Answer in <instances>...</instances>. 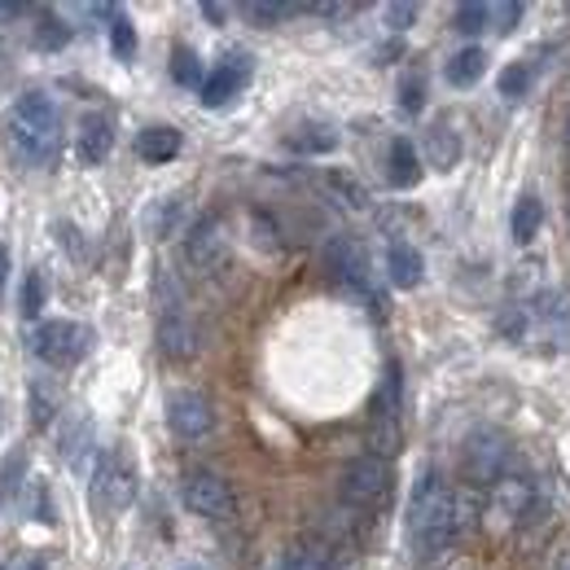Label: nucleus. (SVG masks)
Masks as SVG:
<instances>
[{
  "mask_svg": "<svg viewBox=\"0 0 570 570\" xmlns=\"http://www.w3.org/2000/svg\"><path fill=\"white\" fill-rule=\"evenodd\" d=\"M386 176H391L395 189H413V185L422 180V158H417V149L409 145V137H395V141H391V167H386Z\"/></svg>",
  "mask_w": 570,
  "mask_h": 570,
  "instance_id": "obj_17",
  "label": "nucleus"
},
{
  "mask_svg": "<svg viewBox=\"0 0 570 570\" xmlns=\"http://www.w3.org/2000/svg\"><path fill=\"white\" fill-rule=\"evenodd\" d=\"M325 264H330V273L338 277V285H347V289H368V259H364V250H360L352 237H334L330 242V250H325Z\"/></svg>",
  "mask_w": 570,
  "mask_h": 570,
  "instance_id": "obj_10",
  "label": "nucleus"
},
{
  "mask_svg": "<svg viewBox=\"0 0 570 570\" xmlns=\"http://www.w3.org/2000/svg\"><path fill=\"white\" fill-rule=\"evenodd\" d=\"M386 268H391V282L400 285V289H413V285H422V277H426L422 250L409 246V242H391V250H386Z\"/></svg>",
  "mask_w": 570,
  "mask_h": 570,
  "instance_id": "obj_15",
  "label": "nucleus"
},
{
  "mask_svg": "<svg viewBox=\"0 0 570 570\" xmlns=\"http://www.w3.org/2000/svg\"><path fill=\"white\" fill-rule=\"evenodd\" d=\"M413 18H417V4H409V0L386 4V27H391V31H409V27H413Z\"/></svg>",
  "mask_w": 570,
  "mask_h": 570,
  "instance_id": "obj_31",
  "label": "nucleus"
},
{
  "mask_svg": "<svg viewBox=\"0 0 570 570\" xmlns=\"http://www.w3.org/2000/svg\"><path fill=\"white\" fill-rule=\"evenodd\" d=\"M185 255H189V264H194V268H203V273L224 259V224H219V215H203V219L189 228Z\"/></svg>",
  "mask_w": 570,
  "mask_h": 570,
  "instance_id": "obj_11",
  "label": "nucleus"
},
{
  "mask_svg": "<svg viewBox=\"0 0 570 570\" xmlns=\"http://www.w3.org/2000/svg\"><path fill=\"white\" fill-rule=\"evenodd\" d=\"M203 13L212 18L215 27H219V22H228V13H233V9H228V4H215V0H207V4H203Z\"/></svg>",
  "mask_w": 570,
  "mask_h": 570,
  "instance_id": "obj_34",
  "label": "nucleus"
},
{
  "mask_svg": "<svg viewBox=\"0 0 570 570\" xmlns=\"http://www.w3.org/2000/svg\"><path fill=\"white\" fill-rule=\"evenodd\" d=\"M426 154H430V163L434 167H456V158H461V141H456V132L452 128H430V137H426Z\"/></svg>",
  "mask_w": 570,
  "mask_h": 570,
  "instance_id": "obj_20",
  "label": "nucleus"
},
{
  "mask_svg": "<svg viewBox=\"0 0 570 570\" xmlns=\"http://www.w3.org/2000/svg\"><path fill=\"white\" fill-rule=\"evenodd\" d=\"M488 18H492V4H479V0H470V4H456V31H483L488 27Z\"/></svg>",
  "mask_w": 570,
  "mask_h": 570,
  "instance_id": "obj_26",
  "label": "nucleus"
},
{
  "mask_svg": "<svg viewBox=\"0 0 570 570\" xmlns=\"http://www.w3.org/2000/svg\"><path fill=\"white\" fill-rule=\"evenodd\" d=\"M395 413H400V364L386 368V382H382V391L373 395V417H377V422H395Z\"/></svg>",
  "mask_w": 570,
  "mask_h": 570,
  "instance_id": "obj_22",
  "label": "nucleus"
},
{
  "mask_svg": "<svg viewBox=\"0 0 570 570\" xmlns=\"http://www.w3.org/2000/svg\"><path fill=\"white\" fill-rule=\"evenodd\" d=\"M137 497V465L128 452H106L92 470V504L101 513H119Z\"/></svg>",
  "mask_w": 570,
  "mask_h": 570,
  "instance_id": "obj_5",
  "label": "nucleus"
},
{
  "mask_svg": "<svg viewBox=\"0 0 570 570\" xmlns=\"http://www.w3.org/2000/svg\"><path fill=\"white\" fill-rule=\"evenodd\" d=\"M540 224H544L540 198H535V194H522V198L513 203V219H509V237H513V246H531V237L540 233Z\"/></svg>",
  "mask_w": 570,
  "mask_h": 570,
  "instance_id": "obj_18",
  "label": "nucleus"
},
{
  "mask_svg": "<svg viewBox=\"0 0 570 570\" xmlns=\"http://www.w3.org/2000/svg\"><path fill=\"white\" fill-rule=\"evenodd\" d=\"M167 422L180 439H203L215 426V409L203 391H176L167 400Z\"/></svg>",
  "mask_w": 570,
  "mask_h": 570,
  "instance_id": "obj_8",
  "label": "nucleus"
},
{
  "mask_svg": "<svg viewBox=\"0 0 570 570\" xmlns=\"http://www.w3.org/2000/svg\"><path fill=\"white\" fill-rule=\"evenodd\" d=\"M338 145V132L334 128H321V124H307L303 132L289 137V149H303V154H330Z\"/></svg>",
  "mask_w": 570,
  "mask_h": 570,
  "instance_id": "obj_23",
  "label": "nucleus"
},
{
  "mask_svg": "<svg viewBox=\"0 0 570 570\" xmlns=\"http://www.w3.org/2000/svg\"><path fill=\"white\" fill-rule=\"evenodd\" d=\"M312 9H316L321 18H343V13H347V4H312Z\"/></svg>",
  "mask_w": 570,
  "mask_h": 570,
  "instance_id": "obj_35",
  "label": "nucleus"
},
{
  "mask_svg": "<svg viewBox=\"0 0 570 570\" xmlns=\"http://www.w3.org/2000/svg\"><path fill=\"white\" fill-rule=\"evenodd\" d=\"M492 504H497V513H504L509 522H522L527 513H535V483H531V479L509 474V479H500L497 483Z\"/></svg>",
  "mask_w": 570,
  "mask_h": 570,
  "instance_id": "obj_13",
  "label": "nucleus"
},
{
  "mask_svg": "<svg viewBox=\"0 0 570 570\" xmlns=\"http://www.w3.org/2000/svg\"><path fill=\"white\" fill-rule=\"evenodd\" d=\"M110 45H115V58H132L137 53V31H132V22L119 13V18H110Z\"/></svg>",
  "mask_w": 570,
  "mask_h": 570,
  "instance_id": "obj_25",
  "label": "nucleus"
},
{
  "mask_svg": "<svg viewBox=\"0 0 570 570\" xmlns=\"http://www.w3.org/2000/svg\"><path fill=\"white\" fill-rule=\"evenodd\" d=\"M395 492V474H391V461L364 452L356 456L347 470H343V500L360 509V513H373V509H386V500Z\"/></svg>",
  "mask_w": 570,
  "mask_h": 570,
  "instance_id": "obj_4",
  "label": "nucleus"
},
{
  "mask_svg": "<svg viewBox=\"0 0 570 570\" xmlns=\"http://www.w3.org/2000/svg\"><path fill=\"white\" fill-rule=\"evenodd\" d=\"M67 40H71V27H62L58 18H45V22L36 27V45H40V49H62Z\"/></svg>",
  "mask_w": 570,
  "mask_h": 570,
  "instance_id": "obj_28",
  "label": "nucleus"
},
{
  "mask_svg": "<svg viewBox=\"0 0 570 570\" xmlns=\"http://www.w3.org/2000/svg\"><path fill=\"white\" fill-rule=\"evenodd\" d=\"M400 106H404L409 115H417V110L426 106V79H422V75H409V79L400 83Z\"/></svg>",
  "mask_w": 570,
  "mask_h": 570,
  "instance_id": "obj_29",
  "label": "nucleus"
},
{
  "mask_svg": "<svg viewBox=\"0 0 570 570\" xmlns=\"http://www.w3.org/2000/svg\"><path fill=\"white\" fill-rule=\"evenodd\" d=\"M483 71H488V53H483L479 45H470V49H461V53L448 58V83H456V88L479 83Z\"/></svg>",
  "mask_w": 570,
  "mask_h": 570,
  "instance_id": "obj_19",
  "label": "nucleus"
},
{
  "mask_svg": "<svg viewBox=\"0 0 570 570\" xmlns=\"http://www.w3.org/2000/svg\"><path fill=\"white\" fill-rule=\"evenodd\" d=\"M88 343H92L88 325H79V321H45L36 330V338H31V352L45 364H53V368H71V364L83 360Z\"/></svg>",
  "mask_w": 570,
  "mask_h": 570,
  "instance_id": "obj_6",
  "label": "nucleus"
},
{
  "mask_svg": "<svg viewBox=\"0 0 570 570\" xmlns=\"http://www.w3.org/2000/svg\"><path fill=\"white\" fill-rule=\"evenodd\" d=\"M246 13L255 18V27H273V22H282L289 13H298V4H273V0H255V4H246Z\"/></svg>",
  "mask_w": 570,
  "mask_h": 570,
  "instance_id": "obj_27",
  "label": "nucleus"
},
{
  "mask_svg": "<svg viewBox=\"0 0 570 570\" xmlns=\"http://www.w3.org/2000/svg\"><path fill=\"white\" fill-rule=\"evenodd\" d=\"M492 13H497V31H500V36H509V31L518 27V18H522V4L504 0V4H497V9H492Z\"/></svg>",
  "mask_w": 570,
  "mask_h": 570,
  "instance_id": "obj_32",
  "label": "nucleus"
},
{
  "mask_svg": "<svg viewBox=\"0 0 570 570\" xmlns=\"http://www.w3.org/2000/svg\"><path fill=\"white\" fill-rule=\"evenodd\" d=\"M158 352L167 360L198 356V330H194V321L180 316V312H167V316L158 321Z\"/></svg>",
  "mask_w": 570,
  "mask_h": 570,
  "instance_id": "obj_12",
  "label": "nucleus"
},
{
  "mask_svg": "<svg viewBox=\"0 0 570 570\" xmlns=\"http://www.w3.org/2000/svg\"><path fill=\"white\" fill-rule=\"evenodd\" d=\"M567 215H570V207H567Z\"/></svg>",
  "mask_w": 570,
  "mask_h": 570,
  "instance_id": "obj_39",
  "label": "nucleus"
},
{
  "mask_svg": "<svg viewBox=\"0 0 570 570\" xmlns=\"http://www.w3.org/2000/svg\"><path fill=\"white\" fill-rule=\"evenodd\" d=\"M558 570H570V549L562 553V558H558Z\"/></svg>",
  "mask_w": 570,
  "mask_h": 570,
  "instance_id": "obj_37",
  "label": "nucleus"
},
{
  "mask_svg": "<svg viewBox=\"0 0 570 570\" xmlns=\"http://www.w3.org/2000/svg\"><path fill=\"white\" fill-rule=\"evenodd\" d=\"M40 307H45V277L27 273V282H22V316H40Z\"/></svg>",
  "mask_w": 570,
  "mask_h": 570,
  "instance_id": "obj_30",
  "label": "nucleus"
},
{
  "mask_svg": "<svg viewBox=\"0 0 570 570\" xmlns=\"http://www.w3.org/2000/svg\"><path fill=\"white\" fill-rule=\"evenodd\" d=\"M171 79H176L180 88H203V83H207L203 62H198V53H194V49L176 45V53H171Z\"/></svg>",
  "mask_w": 570,
  "mask_h": 570,
  "instance_id": "obj_21",
  "label": "nucleus"
},
{
  "mask_svg": "<svg viewBox=\"0 0 570 570\" xmlns=\"http://www.w3.org/2000/svg\"><path fill=\"white\" fill-rule=\"evenodd\" d=\"M137 154H141V163H171L176 154H180V132L176 128H167V124H154V128H145L141 137H137Z\"/></svg>",
  "mask_w": 570,
  "mask_h": 570,
  "instance_id": "obj_16",
  "label": "nucleus"
},
{
  "mask_svg": "<svg viewBox=\"0 0 570 570\" xmlns=\"http://www.w3.org/2000/svg\"><path fill=\"white\" fill-rule=\"evenodd\" d=\"M461 518H456V492L439 483L434 470H422L413 500H409V540L417 558H439L461 540Z\"/></svg>",
  "mask_w": 570,
  "mask_h": 570,
  "instance_id": "obj_1",
  "label": "nucleus"
},
{
  "mask_svg": "<svg viewBox=\"0 0 570 570\" xmlns=\"http://www.w3.org/2000/svg\"><path fill=\"white\" fill-rule=\"evenodd\" d=\"M509 465H513V443L504 430L483 426L461 443V474L470 488H497L500 479H509Z\"/></svg>",
  "mask_w": 570,
  "mask_h": 570,
  "instance_id": "obj_3",
  "label": "nucleus"
},
{
  "mask_svg": "<svg viewBox=\"0 0 570 570\" xmlns=\"http://www.w3.org/2000/svg\"><path fill=\"white\" fill-rule=\"evenodd\" d=\"M58 141H62V115L58 101L49 92H27L13 106L9 119V145L27 167H49L58 158Z\"/></svg>",
  "mask_w": 570,
  "mask_h": 570,
  "instance_id": "obj_2",
  "label": "nucleus"
},
{
  "mask_svg": "<svg viewBox=\"0 0 570 570\" xmlns=\"http://www.w3.org/2000/svg\"><path fill=\"white\" fill-rule=\"evenodd\" d=\"M180 500H185V509L189 513H198V518H233V488L212 474V470H194V474H185V488H180Z\"/></svg>",
  "mask_w": 570,
  "mask_h": 570,
  "instance_id": "obj_7",
  "label": "nucleus"
},
{
  "mask_svg": "<svg viewBox=\"0 0 570 570\" xmlns=\"http://www.w3.org/2000/svg\"><path fill=\"white\" fill-rule=\"evenodd\" d=\"M527 88H531V67H504V75H500V97L504 101H522L527 97Z\"/></svg>",
  "mask_w": 570,
  "mask_h": 570,
  "instance_id": "obj_24",
  "label": "nucleus"
},
{
  "mask_svg": "<svg viewBox=\"0 0 570 570\" xmlns=\"http://www.w3.org/2000/svg\"><path fill=\"white\" fill-rule=\"evenodd\" d=\"M4 282H9V250L0 246V294H4Z\"/></svg>",
  "mask_w": 570,
  "mask_h": 570,
  "instance_id": "obj_36",
  "label": "nucleus"
},
{
  "mask_svg": "<svg viewBox=\"0 0 570 570\" xmlns=\"http://www.w3.org/2000/svg\"><path fill=\"white\" fill-rule=\"evenodd\" d=\"M562 132H567V149H570V115H567V128H562Z\"/></svg>",
  "mask_w": 570,
  "mask_h": 570,
  "instance_id": "obj_38",
  "label": "nucleus"
},
{
  "mask_svg": "<svg viewBox=\"0 0 570 570\" xmlns=\"http://www.w3.org/2000/svg\"><path fill=\"white\" fill-rule=\"evenodd\" d=\"M250 79V53H242V49H233V53H224V62L207 75V83H203V106H224V101H233L237 92H242V83Z\"/></svg>",
  "mask_w": 570,
  "mask_h": 570,
  "instance_id": "obj_9",
  "label": "nucleus"
},
{
  "mask_svg": "<svg viewBox=\"0 0 570 570\" xmlns=\"http://www.w3.org/2000/svg\"><path fill=\"white\" fill-rule=\"evenodd\" d=\"M110 145H115L110 119L106 115H83V124H79V163H88V167L106 163Z\"/></svg>",
  "mask_w": 570,
  "mask_h": 570,
  "instance_id": "obj_14",
  "label": "nucleus"
},
{
  "mask_svg": "<svg viewBox=\"0 0 570 570\" xmlns=\"http://www.w3.org/2000/svg\"><path fill=\"white\" fill-rule=\"evenodd\" d=\"M31 404H36V426H49V417H53V400H45V386H31Z\"/></svg>",
  "mask_w": 570,
  "mask_h": 570,
  "instance_id": "obj_33",
  "label": "nucleus"
}]
</instances>
